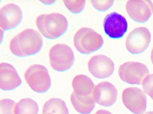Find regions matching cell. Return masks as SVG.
<instances>
[{
  "instance_id": "obj_17",
  "label": "cell",
  "mask_w": 153,
  "mask_h": 114,
  "mask_svg": "<svg viewBox=\"0 0 153 114\" xmlns=\"http://www.w3.org/2000/svg\"><path fill=\"white\" fill-rule=\"evenodd\" d=\"M39 107L34 100L25 98L20 100L16 104L15 114H38Z\"/></svg>"
},
{
  "instance_id": "obj_6",
  "label": "cell",
  "mask_w": 153,
  "mask_h": 114,
  "mask_svg": "<svg viewBox=\"0 0 153 114\" xmlns=\"http://www.w3.org/2000/svg\"><path fill=\"white\" fill-rule=\"evenodd\" d=\"M119 75L120 79L130 84L141 85L149 74L146 66L140 62L128 61L120 66Z\"/></svg>"
},
{
  "instance_id": "obj_24",
  "label": "cell",
  "mask_w": 153,
  "mask_h": 114,
  "mask_svg": "<svg viewBox=\"0 0 153 114\" xmlns=\"http://www.w3.org/2000/svg\"><path fill=\"white\" fill-rule=\"evenodd\" d=\"M151 61H152V64H153V49H152V51H151Z\"/></svg>"
},
{
  "instance_id": "obj_1",
  "label": "cell",
  "mask_w": 153,
  "mask_h": 114,
  "mask_svg": "<svg viewBox=\"0 0 153 114\" xmlns=\"http://www.w3.org/2000/svg\"><path fill=\"white\" fill-rule=\"evenodd\" d=\"M42 37L36 30L25 29L13 37L10 43L12 53L18 57H27L38 53L42 48Z\"/></svg>"
},
{
  "instance_id": "obj_19",
  "label": "cell",
  "mask_w": 153,
  "mask_h": 114,
  "mask_svg": "<svg viewBox=\"0 0 153 114\" xmlns=\"http://www.w3.org/2000/svg\"><path fill=\"white\" fill-rule=\"evenodd\" d=\"M16 103L10 99H4L0 102V114H15V108Z\"/></svg>"
},
{
  "instance_id": "obj_12",
  "label": "cell",
  "mask_w": 153,
  "mask_h": 114,
  "mask_svg": "<svg viewBox=\"0 0 153 114\" xmlns=\"http://www.w3.org/2000/svg\"><path fill=\"white\" fill-rule=\"evenodd\" d=\"M23 13L20 7L9 3L0 10V26L3 31L16 28L22 22Z\"/></svg>"
},
{
  "instance_id": "obj_8",
  "label": "cell",
  "mask_w": 153,
  "mask_h": 114,
  "mask_svg": "<svg viewBox=\"0 0 153 114\" xmlns=\"http://www.w3.org/2000/svg\"><path fill=\"white\" fill-rule=\"evenodd\" d=\"M151 34L148 28L139 27L133 29L127 37L126 47L132 54H140L149 46L151 42Z\"/></svg>"
},
{
  "instance_id": "obj_22",
  "label": "cell",
  "mask_w": 153,
  "mask_h": 114,
  "mask_svg": "<svg viewBox=\"0 0 153 114\" xmlns=\"http://www.w3.org/2000/svg\"><path fill=\"white\" fill-rule=\"evenodd\" d=\"M95 114H112L110 111L105 110L102 109L97 111Z\"/></svg>"
},
{
  "instance_id": "obj_25",
  "label": "cell",
  "mask_w": 153,
  "mask_h": 114,
  "mask_svg": "<svg viewBox=\"0 0 153 114\" xmlns=\"http://www.w3.org/2000/svg\"><path fill=\"white\" fill-rule=\"evenodd\" d=\"M144 114H153V111H149V112H146Z\"/></svg>"
},
{
  "instance_id": "obj_15",
  "label": "cell",
  "mask_w": 153,
  "mask_h": 114,
  "mask_svg": "<svg viewBox=\"0 0 153 114\" xmlns=\"http://www.w3.org/2000/svg\"><path fill=\"white\" fill-rule=\"evenodd\" d=\"M22 81L14 66L8 63L0 64V88L5 91L15 90L20 86Z\"/></svg>"
},
{
  "instance_id": "obj_23",
  "label": "cell",
  "mask_w": 153,
  "mask_h": 114,
  "mask_svg": "<svg viewBox=\"0 0 153 114\" xmlns=\"http://www.w3.org/2000/svg\"><path fill=\"white\" fill-rule=\"evenodd\" d=\"M55 1H42V2L44 4H53V3H54V2H55Z\"/></svg>"
},
{
  "instance_id": "obj_4",
  "label": "cell",
  "mask_w": 153,
  "mask_h": 114,
  "mask_svg": "<svg viewBox=\"0 0 153 114\" xmlns=\"http://www.w3.org/2000/svg\"><path fill=\"white\" fill-rule=\"evenodd\" d=\"M25 77L31 89L38 93L46 92L51 86L48 69L42 65L35 64L30 66L25 73Z\"/></svg>"
},
{
  "instance_id": "obj_18",
  "label": "cell",
  "mask_w": 153,
  "mask_h": 114,
  "mask_svg": "<svg viewBox=\"0 0 153 114\" xmlns=\"http://www.w3.org/2000/svg\"><path fill=\"white\" fill-rule=\"evenodd\" d=\"M64 4L69 10L74 14L80 13L85 9V1H63Z\"/></svg>"
},
{
  "instance_id": "obj_7",
  "label": "cell",
  "mask_w": 153,
  "mask_h": 114,
  "mask_svg": "<svg viewBox=\"0 0 153 114\" xmlns=\"http://www.w3.org/2000/svg\"><path fill=\"white\" fill-rule=\"evenodd\" d=\"M122 101L126 108L134 114H142L146 109V94L137 87L126 88L122 93Z\"/></svg>"
},
{
  "instance_id": "obj_16",
  "label": "cell",
  "mask_w": 153,
  "mask_h": 114,
  "mask_svg": "<svg viewBox=\"0 0 153 114\" xmlns=\"http://www.w3.org/2000/svg\"><path fill=\"white\" fill-rule=\"evenodd\" d=\"M69 114L64 101L58 98H52L44 105L43 114Z\"/></svg>"
},
{
  "instance_id": "obj_13",
  "label": "cell",
  "mask_w": 153,
  "mask_h": 114,
  "mask_svg": "<svg viewBox=\"0 0 153 114\" xmlns=\"http://www.w3.org/2000/svg\"><path fill=\"white\" fill-rule=\"evenodd\" d=\"M93 96L97 104L104 107H110L116 102L118 91L115 86L111 83L101 82L95 86Z\"/></svg>"
},
{
  "instance_id": "obj_10",
  "label": "cell",
  "mask_w": 153,
  "mask_h": 114,
  "mask_svg": "<svg viewBox=\"0 0 153 114\" xmlns=\"http://www.w3.org/2000/svg\"><path fill=\"white\" fill-rule=\"evenodd\" d=\"M128 23L126 19L120 14L114 12L107 15L103 22L105 34L112 39L123 37L128 30Z\"/></svg>"
},
{
  "instance_id": "obj_21",
  "label": "cell",
  "mask_w": 153,
  "mask_h": 114,
  "mask_svg": "<svg viewBox=\"0 0 153 114\" xmlns=\"http://www.w3.org/2000/svg\"><path fill=\"white\" fill-rule=\"evenodd\" d=\"M144 92L150 96L153 100V74H150L146 77L142 83Z\"/></svg>"
},
{
  "instance_id": "obj_5",
  "label": "cell",
  "mask_w": 153,
  "mask_h": 114,
  "mask_svg": "<svg viewBox=\"0 0 153 114\" xmlns=\"http://www.w3.org/2000/svg\"><path fill=\"white\" fill-rule=\"evenodd\" d=\"M50 65L53 69L59 72L69 69L75 62V55L71 48L67 45L58 44L49 52Z\"/></svg>"
},
{
  "instance_id": "obj_3",
  "label": "cell",
  "mask_w": 153,
  "mask_h": 114,
  "mask_svg": "<svg viewBox=\"0 0 153 114\" xmlns=\"http://www.w3.org/2000/svg\"><path fill=\"white\" fill-rule=\"evenodd\" d=\"M104 43L101 35L94 29L83 27L77 31L74 37V44L78 51L89 54L101 49Z\"/></svg>"
},
{
  "instance_id": "obj_9",
  "label": "cell",
  "mask_w": 153,
  "mask_h": 114,
  "mask_svg": "<svg viewBox=\"0 0 153 114\" xmlns=\"http://www.w3.org/2000/svg\"><path fill=\"white\" fill-rule=\"evenodd\" d=\"M127 13L130 18L138 23L146 22L153 13V3L147 0H131L126 5Z\"/></svg>"
},
{
  "instance_id": "obj_14",
  "label": "cell",
  "mask_w": 153,
  "mask_h": 114,
  "mask_svg": "<svg viewBox=\"0 0 153 114\" xmlns=\"http://www.w3.org/2000/svg\"><path fill=\"white\" fill-rule=\"evenodd\" d=\"M74 91L71 98L79 100H89L94 98L93 91L95 86L91 79L85 75L76 76L72 82Z\"/></svg>"
},
{
  "instance_id": "obj_11",
  "label": "cell",
  "mask_w": 153,
  "mask_h": 114,
  "mask_svg": "<svg viewBox=\"0 0 153 114\" xmlns=\"http://www.w3.org/2000/svg\"><path fill=\"white\" fill-rule=\"evenodd\" d=\"M89 72L94 77L104 79L111 76L114 70V65L111 59L105 55H95L88 64Z\"/></svg>"
},
{
  "instance_id": "obj_2",
  "label": "cell",
  "mask_w": 153,
  "mask_h": 114,
  "mask_svg": "<svg viewBox=\"0 0 153 114\" xmlns=\"http://www.w3.org/2000/svg\"><path fill=\"white\" fill-rule=\"evenodd\" d=\"M36 24L40 33L45 37L53 40L63 35L68 27L66 18L56 12L40 15L36 18Z\"/></svg>"
},
{
  "instance_id": "obj_26",
  "label": "cell",
  "mask_w": 153,
  "mask_h": 114,
  "mask_svg": "<svg viewBox=\"0 0 153 114\" xmlns=\"http://www.w3.org/2000/svg\"><path fill=\"white\" fill-rule=\"evenodd\" d=\"M51 114V113H46V114Z\"/></svg>"
},
{
  "instance_id": "obj_20",
  "label": "cell",
  "mask_w": 153,
  "mask_h": 114,
  "mask_svg": "<svg viewBox=\"0 0 153 114\" xmlns=\"http://www.w3.org/2000/svg\"><path fill=\"white\" fill-rule=\"evenodd\" d=\"M114 1L110 0L91 1L92 5L99 11L104 12L108 10L114 4Z\"/></svg>"
}]
</instances>
